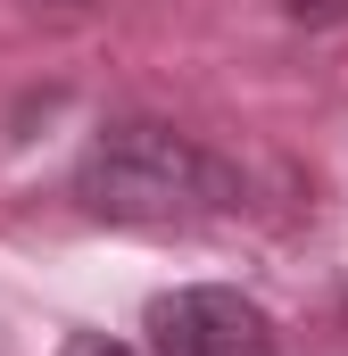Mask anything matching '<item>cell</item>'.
Segmentation results:
<instances>
[{"mask_svg":"<svg viewBox=\"0 0 348 356\" xmlns=\"http://www.w3.org/2000/svg\"><path fill=\"white\" fill-rule=\"evenodd\" d=\"M75 199L100 224H199V216L241 207V175L207 141L174 133L158 116H125L84 149Z\"/></svg>","mask_w":348,"mask_h":356,"instance_id":"obj_1","label":"cell"},{"mask_svg":"<svg viewBox=\"0 0 348 356\" xmlns=\"http://www.w3.org/2000/svg\"><path fill=\"white\" fill-rule=\"evenodd\" d=\"M150 356H282L274 315L224 282H191L150 298Z\"/></svg>","mask_w":348,"mask_h":356,"instance_id":"obj_2","label":"cell"},{"mask_svg":"<svg viewBox=\"0 0 348 356\" xmlns=\"http://www.w3.org/2000/svg\"><path fill=\"white\" fill-rule=\"evenodd\" d=\"M58 356H141V348H125V340H108V332H75Z\"/></svg>","mask_w":348,"mask_h":356,"instance_id":"obj_3","label":"cell"},{"mask_svg":"<svg viewBox=\"0 0 348 356\" xmlns=\"http://www.w3.org/2000/svg\"><path fill=\"white\" fill-rule=\"evenodd\" d=\"M50 8H75V0H50Z\"/></svg>","mask_w":348,"mask_h":356,"instance_id":"obj_4","label":"cell"}]
</instances>
